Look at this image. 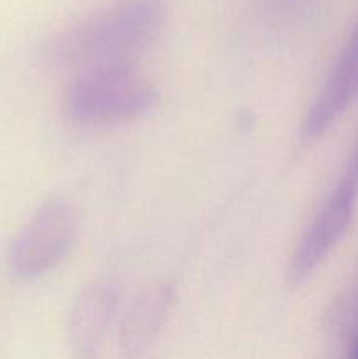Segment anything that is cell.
<instances>
[{
	"label": "cell",
	"instance_id": "9c48e42d",
	"mask_svg": "<svg viewBox=\"0 0 358 359\" xmlns=\"http://www.w3.org/2000/svg\"><path fill=\"white\" fill-rule=\"evenodd\" d=\"M347 359H358V337L353 339V344L350 347V353H347Z\"/></svg>",
	"mask_w": 358,
	"mask_h": 359
},
{
	"label": "cell",
	"instance_id": "30bf717a",
	"mask_svg": "<svg viewBox=\"0 0 358 359\" xmlns=\"http://www.w3.org/2000/svg\"><path fill=\"white\" fill-rule=\"evenodd\" d=\"M274 2L279 4V6H283V7H293V6H297V4H302L304 0H274Z\"/></svg>",
	"mask_w": 358,
	"mask_h": 359
},
{
	"label": "cell",
	"instance_id": "52a82bcc",
	"mask_svg": "<svg viewBox=\"0 0 358 359\" xmlns=\"http://www.w3.org/2000/svg\"><path fill=\"white\" fill-rule=\"evenodd\" d=\"M343 312L344 314L350 316V323H351V326L354 328L353 339H357L358 337V286L354 287V291L350 294V298L346 300V305L343 307Z\"/></svg>",
	"mask_w": 358,
	"mask_h": 359
},
{
	"label": "cell",
	"instance_id": "3957f363",
	"mask_svg": "<svg viewBox=\"0 0 358 359\" xmlns=\"http://www.w3.org/2000/svg\"><path fill=\"white\" fill-rule=\"evenodd\" d=\"M79 230L77 210L69 200L42 202L14 235L7 269L18 280H35L60 265L72 249Z\"/></svg>",
	"mask_w": 358,
	"mask_h": 359
},
{
	"label": "cell",
	"instance_id": "8992f818",
	"mask_svg": "<svg viewBox=\"0 0 358 359\" xmlns=\"http://www.w3.org/2000/svg\"><path fill=\"white\" fill-rule=\"evenodd\" d=\"M175 302V287L167 280L150 284L133 297L119 321L118 342L125 358L146 354L164 330Z\"/></svg>",
	"mask_w": 358,
	"mask_h": 359
},
{
	"label": "cell",
	"instance_id": "5b68a950",
	"mask_svg": "<svg viewBox=\"0 0 358 359\" xmlns=\"http://www.w3.org/2000/svg\"><path fill=\"white\" fill-rule=\"evenodd\" d=\"M358 98V16L300 125L304 142L318 140Z\"/></svg>",
	"mask_w": 358,
	"mask_h": 359
},
{
	"label": "cell",
	"instance_id": "6da1fadb",
	"mask_svg": "<svg viewBox=\"0 0 358 359\" xmlns=\"http://www.w3.org/2000/svg\"><path fill=\"white\" fill-rule=\"evenodd\" d=\"M165 7L167 0H114L56 32L42 48V58L55 69L79 72L130 65L157 39Z\"/></svg>",
	"mask_w": 358,
	"mask_h": 359
},
{
	"label": "cell",
	"instance_id": "7a4b0ae2",
	"mask_svg": "<svg viewBox=\"0 0 358 359\" xmlns=\"http://www.w3.org/2000/svg\"><path fill=\"white\" fill-rule=\"evenodd\" d=\"M158 91L130 65L79 72L63 95V111L72 123L107 126L133 121L153 111Z\"/></svg>",
	"mask_w": 358,
	"mask_h": 359
},
{
	"label": "cell",
	"instance_id": "ba28073f",
	"mask_svg": "<svg viewBox=\"0 0 358 359\" xmlns=\"http://www.w3.org/2000/svg\"><path fill=\"white\" fill-rule=\"evenodd\" d=\"M343 175L346 179H350V181L357 182L358 184V135H357V139H354L353 147H351L350 158H347V163H346V167H344Z\"/></svg>",
	"mask_w": 358,
	"mask_h": 359
},
{
	"label": "cell",
	"instance_id": "277c9868",
	"mask_svg": "<svg viewBox=\"0 0 358 359\" xmlns=\"http://www.w3.org/2000/svg\"><path fill=\"white\" fill-rule=\"evenodd\" d=\"M119 305L114 279L91 280L74 298L67 318V339L74 359H100Z\"/></svg>",
	"mask_w": 358,
	"mask_h": 359
}]
</instances>
